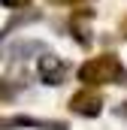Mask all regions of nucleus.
Listing matches in <instances>:
<instances>
[{"mask_svg":"<svg viewBox=\"0 0 127 130\" xmlns=\"http://www.w3.org/2000/svg\"><path fill=\"white\" fill-rule=\"evenodd\" d=\"M0 3H3V6H9V9H12V6H24V3H27V0H0Z\"/></svg>","mask_w":127,"mask_h":130,"instance_id":"4","label":"nucleus"},{"mask_svg":"<svg viewBox=\"0 0 127 130\" xmlns=\"http://www.w3.org/2000/svg\"><path fill=\"white\" fill-rule=\"evenodd\" d=\"M70 109H73V112H79V115L94 118V115H100V109H103V100H100V94L79 91V94H73V97H70Z\"/></svg>","mask_w":127,"mask_h":130,"instance_id":"2","label":"nucleus"},{"mask_svg":"<svg viewBox=\"0 0 127 130\" xmlns=\"http://www.w3.org/2000/svg\"><path fill=\"white\" fill-rule=\"evenodd\" d=\"M118 115H121V118H127V103H121V106H118Z\"/></svg>","mask_w":127,"mask_h":130,"instance_id":"5","label":"nucleus"},{"mask_svg":"<svg viewBox=\"0 0 127 130\" xmlns=\"http://www.w3.org/2000/svg\"><path fill=\"white\" fill-rule=\"evenodd\" d=\"M124 33H127V21H124Z\"/></svg>","mask_w":127,"mask_h":130,"instance_id":"6","label":"nucleus"},{"mask_svg":"<svg viewBox=\"0 0 127 130\" xmlns=\"http://www.w3.org/2000/svg\"><path fill=\"white\" fill-rule=\"evenodd\" d=\"M79 79H82L85 85H106V82L127 85V70L121 67V61H118L115 55H100V58H94V61L82 64Z\"/></svg>","mask_w":127,"mask_h":130,"instance_id":"1","label":"nucleus"},{"mask_svg":"<svg viewBox=\"0 0 127 130\" xmlns=\"http://www.w3.org/2000/svg\"><path fill=\"white\" fill-rule=\"evenodd\" d=\"M39 79H42L45 85H61L64 82V64H61V58H55V55L39 58Z\"/></svg>","mask_w":127,"mask_h":130,"instance_id":"3","label":"nucleus"}]
</instances>
